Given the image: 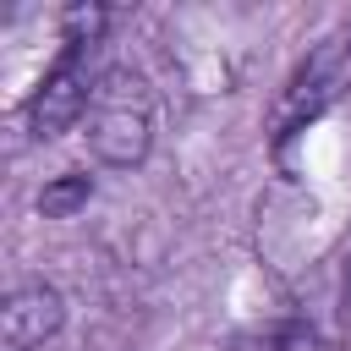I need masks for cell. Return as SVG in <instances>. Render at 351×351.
<instances>
[{
    "label": "cell",
    "instance_id": "6da1fadb",
    "mask_svg": "<svg viewBox=\"0 0 351 351\" xmlns=\"http://www.w3.org/2000/svg\"><path fill=\"white\" fill-rule=\"evenodd\" d=\"M154 121H159V110H154L148 77L132 71V66L104 71L99 93L88 104V148H93V159L110 165V170L143 165L148 148H154Z\"/></svg>",
    "mask_w": 351,
    "mask_h": 351
},
{
    "label": "cell",
    "instance_id": "7a4b0ae2",
    "mask_svg": "<svg viewBox=\"0 0 351 351\" xmlns=\"http://www.w3.org/2000/svg\"><path fill=\"white\" fill-rule=\"evenodd\" d=\"M351 82V33H329L296 71L291 82L280 88L274 110H269V137L274 143H291L296 132H307Z\"/></svg>",
    "mask_w": 351,
    "mask_h": 351
},
{
    "label": "cell",
    "instance_id": "3957f363",
    "mask_svg": "<svg viewBox=\"0 0 351 351\" xmlns=\"http://www.w3.org/2000/svg\"><path fill=\"white\" fill-rule=\"evenodd\" d=\"M93 93H99V77L88 71V44H66L60 60L44 71L33 104H27V126H33V137H60L77 115H88Z\"/></svg>",
    "mask_w": 351,
    "mask_h": 351
},
{
    "label": "cell",
    "instance_id": "277c9868",
    "mask_svg": "<svg viewBox=\"0 0 351 351\" xmlns=\"http://www.w3.org/2000/svg\"><path fill=\"white\" fill-rule=\"evenodd\" d=\"M60 324H66V302H60V291L44 285V280L16 285V291L5 296V307H0L5 351H38V346H49V340L60 335Z\"/></svg>",
    "mask_w": 351,
    "mask_h": 351
},
{
    "label": "cell",
    "instance_id": "5b68a950",
    "mask_svg": "<svg viewBox=\"0 0 351 351\" xmlns=\"http://www.w3.org/2000/svg\"><path fill=\"white\" fill-rule=\"evenodd\" d=\"M88 192H93V181H88L82 170H66V176H55V181L38 192V214H44V219H71V214L88 203Z\"/></svg>",
    "mask_w": 351,
    "mask_h": 351
},
{
    "label": "cell",
    "instance_id": "8992f818",
    "mask_svg": "<svg viewBox=\"0 0 351 351\" xmlns=\"http://www.w3.org/2000/svg\"><path fill=\"white\" fill-rule=\"evenodd\" d=\"M110 27V11L104 5H71L66 11V44H99V33Z\"/></svg>",
    "mask_w": 351,
    "mask_h": 351
},
{
    "label": "cell",
    "instance_id": "52a82bcc",
    "mask_svg": "<svg viewBox=\"0 0 351 351\" xmlns=\"http://www.w3.org/2000/svg\"><path fill=\"white\" fill-rule=\"evenodd\" d=\"M258 351H318V335H313L302 318H285V324H274V329L263 335Z\"/></svg>",
    "mask_w": 351,
    "mask_h": 351
}]
</instances>
